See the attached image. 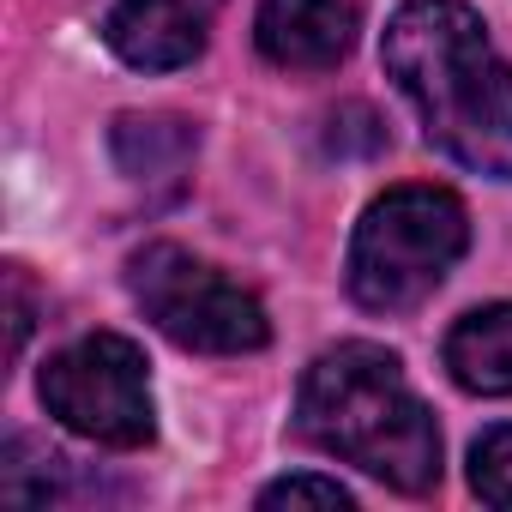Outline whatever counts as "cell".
Wrapping results in <instances>:
<instances>
[{
    "label": "cell",
    "mask_w": 512,
    "mask_h": 512,
    "mask_svg": "<svg viewBox=\"0 0 512 512\" xmlns=\"http://www.w3.org/2000/svg\"><path fill=\"white\" fill-rule=\"evenodd\" d=\"M386 73L416 103L422 133L452 163L512 181V67L488 43V25L458 0H410L380 43Z\"/></svg>",
    "instance_id": "1"
},
{
    "label": "cell",
    "mask_w": 512,
    "mask_h": 512,
    "mask_svg": "<svg viewBox=\"0 0 512 512\" xmlns=\"http://www.w3.org/2000/svg\"><path fill=\"white\" fill-rule=\"evenodd\" d=\"M296 434L398 494H428L440 482V428L404 380V362L380 344L314 356L296 392Z\"/></svg>",
    "instance_id": "2"
},
{
    "label": "cell",
    "mask_w": 512,
    "mask_h": 512,
    "mask_svg": "<svg viewBox=\"0 0 512 512\" xmlns=\"http://www.w3.org/2000/svg\"><path fill=\"white\" fill-rule=\"evenodd\" d=\"M464 247H470L464 199L446 187L410 181V187L380 193L362 211V223L350 235L344 284H350L356 308H368V314H410L446 284V272L464 260Z\"/></svg>",
    "instance_id": "3"
},
{
    "label": "cell",
    "mask_w": 512,
    "mask_h": 512,
    "mask_svg": "<svg viewBox=\"0 0 512 512\" xmlns=\"http://www.w3.org/2000/svg\"><path fill=\"white\" fill-rule=\"evenodd\" d=\"M127 290L145 308V320L199 356H247L272 344V320L241 284H229L217 266L175 241H145L127 260Z\"/></svg>",
    "instance_id": "4"
},
{
    "label": "cell",
    "mask_w": 512,
    "mask_h": 512,
    "mask_svg": "<svg viewBox=\"0 0 512 512\" xmlns=\"http://www.w3.org/2000/svg\"><path fill=\"white\" fill-rule=\"evenodd\" d=\"M43 410L109 452H139L157 440V404H151V374L145 350L121 332H91L67 350H55L37 374Z\"/></svg>",
    "instance_id": "5"
},
{
    "label": "cell",
    "mask_w": 512,
    "mask_h": 512,
    "mask_svg": "<svg viewBox=\"0 0 512 512\" xmlns=\"http://www.w3.org/2000/svg\"><path fill=\"white\" fill-rule=\"evenodd\" d=\"M223 0H115L103 43L139 73H175L205 49V31Z\"/></svg>",
    "instance_id": "6"
},
{
    "label": "cell",
    "mask_w": 512,
    "mask_h": 512,
    "mask_svg": "<svg viewBox=\"0 0 512 512\" xmlns=\"http://www.w3.org/2000/svg\"><path fill=\"white\" fill-rule=\"evenodd\" d=\"M253 43L284 73H332L356 49V7H344V0H260Z\"/></svg>",
    "instance_id": "7"
},
{
    "label": "cell",
    "mask_w": 512,
    "mask_h": 512,
    "mask_svg": "<svg viewBox=\"0 0 512 512\" xmlns=\"http://www.w3.org/2000/svg\"><path fill=\"white\" fill-rule=\"evenodd\" d=\"M109 151L121 163V175L157 199H175L187 187V169H193V151H199V133L193 121L181 115H115L109 127Z\"/></svg>",
    "instance_id": "8"
},
{
    "label": "cell",
    "mask_w": 512,
    "mask_h": 512,
    "mask_svg": "<svg viewBox=\"0 0 512 512\" xmlns=\"http://www.w3.org/2000/svg\"><path fill=\"white\" fill-rule=\"evenodd\" d=\"M446 374L476 398H512V302L464 314L440 344Z\"/></svg>",
    "instance_id": "9"
},
{
    "label": "cell",
    "mask_w": 512,
    "mask_h": 512,
    "mask_svg": "<svg viewBox=\"0 0 512 512\" xmlns=\"http://www.w3.org/2000/svg\"><path fill=\"white\" fill-rule=\"evenodd\" d=\"M470 488L488 506H512V428H482L470 446Z\"/></svg>",
    "instance_id": "10"
},
{
    "label": "cell",
    "mask_w": 512,
    "mask_h": 512,
    "mask_svg": "<svg viewBox=\"0 0 512 512\" xmlns=\"http://www.w3.org/2000/svg\"><path fill=\"white\" fill-rule=\"evenodd\" d=\"M260 506H332V512H350L356 494L338 476H284V482L260 488Z\"/></svg>",
    "instance_id": "11"
},
{
    "label": "cell",
    "mask_w": 512,
    "mask_h": 512,
    "mask_svg": "<svg viewBox=\"0 0 512 512\" xmlns=\"http://www.w3.org/2000/svg\"><path fill=\"white\" fill-rule=\"evenodd\" d=\"M7 320H13L7 356H19V350H25V338H31V290H25V272H19V266L7 272Z\"/></svg>",
    "instance_id": "12"
}]
</instances>
